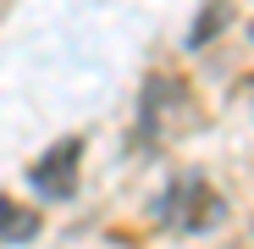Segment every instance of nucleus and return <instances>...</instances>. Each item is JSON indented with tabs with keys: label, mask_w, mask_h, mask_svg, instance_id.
I'll return each instance as SVG.
<instances>
[{
	"label": "nucleus",
	"mask_w": 254,
	"mask_h": 249,
	"mask_svg": "<svg viewBox=\"0 0 254 249\" xmlns=\"http://www.w3.org/2000/svg\"><path fill=\"white\" fill-rule=\"evenodd\" d=\"M77 155H83V144H77V139H61V144L28 172V183L45 194V199H72V188H77Z\"/></svg>",
	"instance_id": "nucleus-2"
},
{
	"label": "nucleus",
	"mask_w": 254,
	"mask_h": 249,
	"mask_svg": "<svg viewBox=\"0 0 254 249\" xmlns=\"http://www.w3.org/2000/svg\"><path fill=\"white\" fill-rule=\"evenodd\" d=\"M221 216H227V205H221V194L204 177H177L160 194V205H155V222L166 233H210Z\"/></svg>",
	"instance_id": "nucleus-1"
},
{
	"label": "nucleus",
	"mask_w": 254,
	"mask_h": 249,
	"mask_svg": "<svg viewBox=\"0 0 254 249\" xmlns=\"http://www.w3.org/2000/svg\"><path fill=\"white\" fill-rule=\"evenodd\" d=\"M216 28H227V0H210V6L199 11V22H193V33H188V45L199 50V45H204V39L216 33Z\"/></svg>",
	"instance_id": "nucleus-4"
},
{
	"label": "nucleus",
	"mask_w": 254,
	"mask_h": 249,
	"mask_svg": "<svg viewBox=\"0 0 254 249\" xmlns=\"http://www.w3.org/2000/svg\"><path fill=\"white\" fill-rule=\"evenodd\" d=\"M249 33H254V28H249Z\"/></svg>",
	"instance_id": "nucleus-5"
},
{
	"label": "nucleus",
	"mask_w": 254,
	"mask_h": 249,
	"mask_svg": "<svg viewBox=\"0 0 254 249\" xmlns=\"http://www.w3.org/2000/svg\"><path fill=\"white\" fill-rule=\"evenodd\" d=\"M39 233V216L33 211H17L11 199H0V244H28Z\"/></svg>",
	"instance_id": "nucleus-3"
}]
</instances>
